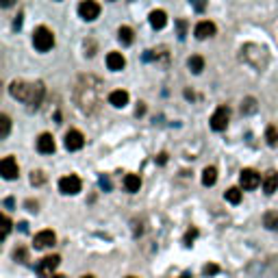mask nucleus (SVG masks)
<instances>
[{"label":"nucleus","instance_id":"29","mask_svg":"<svg viewBox=\"0 0 278 278\" xmlns=\"http://www.w3.org/2000/svg\"><path fill=\"white\" fill-rule=\"evenodd\" d=\"M217 272H220V267L215 265V263H208V265L205 267V274L208 276V274H217Z\"/></svg>","mask_w":278,"mask_h":278},{"label":"nucleus","instance_id":"4","mask_svg":"<svg viewBox=\"0 0 278 278\" xmlns=\"http://www.w3.org/2000/svg\"><path fill=\"white\" fill-rule=\"evenodd\" d=\"M59 263H61V257H59V254H48V257H44L39 263H37V274L41 278L54 276L52 272L59 267Z\"/></svg>","mask_w":278,"mask_h":278},{"label":"nucleus","instance_id":"13","mask_svg":"<svg viewBox=\"0 0 278 278\" xmlns=\"http://www.w3.org/2000/svg\"><path fill=\"white\" fill-rule=\"evenodd\" d=\"M215 24H213L211 20H202L196 24V29H193V35L198 37V39H207V37H213L215 35Z\"/></svg>","mask_w":278,"mask_h":278},{"label":"nucleus","instance_id":"2","mask_svg":"<svg viewBox=\"0 0 278 278\" xmlns=\"http://www.w3.org/2000/svg\"><path fill=\"white\" fill-rule=\"evenodd\" d=\"M9 94L13 96L16 100L20 103H26L31 109H37L44 100V94H46V87L41 81L37 83H26V81H13L9 85Z\"/></svg>","mask_w":278,"mask_h":278},{"label":"nucleus","instance_id":"1","mask_svg":"<svg viewBox=\"0 0 278 278\" xmlns=\"http://www.w3.org/2000/svg\"><path fill=\"white\" fill-rule=\"evenodd\" d=\"M74 100H76L78 109L87 115H94L100 111L104 103V83L98 76L85 74L76 81L74 85Z\"/></svg>","mask_w":278,"mask_h":278},{"label":"nucleus","instance_id":"18","mask_svg":"<svg viewBox=\"0 0 278 278\" xmlns=\"http://www.w3.org/2000/svg\"><path fill=\"white\" fill-rule=\"evenodd\" d=\"M118 39H120V44H122V46H131L133 41H135V33H133L131 26H120Z\"/></svg>","mask_w":278,"mask_h":278},{"label":"nucleus","instance_id":"25","mask_svg":"<svg viewBox=\"0 0 278 278\" xmlns=\"http://www.w3.org/2000/svg\"><path fill=\"white\" fill-rule=\"evenodd\" d=\"M265 139H267V143H270L272 148H276L278 146V128L276 126H270L265 131Z\"/></svg>","mask_w":278,"mask_h":278},{"label":"nucleus","instance_id":"22","mask_svg":"<svg viewBox=\"0 0 278 278\" xmlns=\"http://www.w3.org/2000/svg\"><path fill=\"white\" fill-rule=\"evenodd\" d=\"M263 224L270 230H278V211H267L263 215Z\"/></svg>","mask_w":278,"mask_h":278},{"label":"nucleus","instance_id":"32","mask_svg":"<svg viewBox=\"0 0 278 278\" xmlns=\"http://www.w3.org/2000/svg\"><path fill=\"white\" fill-rule=\"evenodd\" d=\"M168 161V155H159V163H165Z\"/></svg>","mask_w":278,"mask_h":278},{"label":"nucleus","instance_id":"30","mask_svg":"<svg viewBox=\"0 0 278 278\" xmlns=\"http://www.w3.org/2000/svg\"><path fill=\"white\" fill-rule=\"evenodd\" d=\"M13 257H16V259H20V261L24 263V261H26V250H24V248H17L16 252H13Z\"/></svg>","mask_w":278,"mask_h":278},{"label":"nucleus","instance_id":"27","mask_svg":"<svg viewBox=\"0 0 278 278\" xmlns=\"http://www.w3.org/2000/svg\"><path fill=\"white\" fill-rule=\"evenodd\" d=\"M11 220H9V215H2V239L9 237V233H11Z\"/></svg>","mask_w":278,"mask_h":278},{"label":"nucleus","instance_id":"6","mask_svg":"<svg viewBox=\"0 0 278 278\" xmlns=\"http://www.w3.org/2000/svg\"><path fill=\"white\" fill-rule=\"evenodd\" d=\"M228 120H230L228 106H220V109L211 115V128H213V131H217V133L226 131V126H228Z\"/></svg>","mask_w":278,"mask_h":278},{"label":"nucleus","instance_id":"12","mask_svg":"<svg viewBox=\"0 0 278 278\" xmlns=\"http://www.w3.org/2000/svg\"><path fill=\"white\" fill-rule=\"evenodd\" d=\"M54 148H57V143H54L50 133H41V135L37 137V150H39L41 155H52Z\"/></svg>","mask_w":278,"mask_h":278},{"label":"nucleus","instance_id":"35","mask_svg":"<svg viewBox=\"0 0 278 278\" xmlns=\"http://www.w3.org/2000/svg\"><path fill=\"white\" fill-rule=\"evenodd\" d=\"M180 278H191V276H187V274H185V276H180Z\"/></svg>","mask_w":278,"mask_h":278},{"label":"nucleus","instance_id":"26","mask_svg":"<svg viewBox=\"0 0 278 278\" xmlns=\"http://www.w3.org/2000/svg\"><path fill=\"white\" fill-rule=\"evenodd\" d=\"M31 183H33L35 187L44 185V183H46V174L41 172V170H33V172H31Z\"/></svg>","mask_w":278,"mask_h":278},{"label":"nucleus","instance_id":"16","mask_svg":"<svg viewBox=\"0 0 278 278\" xmlns=\"http://www.w3.org/2000/svg\"><path fill=\"white\" fill-rule=\"evenodd\" d=\"M109 104H113L115 109H122V106L128 104V91L124 89H115L109 94Z\"/></svg>","mask_w":278,"mask_h":278},{"label":"nucleus","instance_id":"28","mask_svg":"<svg viewBox=\"0 0 278 278\" xmlns=\"http://www.w3.org/2000/svg\"><path fill=\"white\" fill-rule=\"evenodd\" d=\"M198 237V228H189L187 233H185V245H191V242Z\"/></svg>","mask_w":278,"mask_h":278},{"label":"nucleus","instance_id":"20","mask_svg":"<svg viewBox=\"0 0 278 278\" xmlns=\"http://www.w3.org/2000/svg\"><path fill=\"white\" fill-rule=\"evenodd\" d=\"M217 183V170L215 168H205L202 170V185L205 187H211V185Z\"/></svg>","mask_w":278,"mask_h":278},{"label":"nucleus","instance_id":"34","mask_svg":"<svg viewBox=\"0 0 278 278\" xmlns=\"http://www.w3.org/2000/svg\"><path fill=\"white\" fill-rule=\"evenodd\" d=\"M81 278H96V276H91V274H85V276H81Z\"/></svg>","mask_w":278,"mask_h":278},{"label":"nucleus","instance_id":"10","mask_svg":"<svg viewBox=\"0 0 278 278\" xmlns=\"http://www.w3.org/2000/svg\"><path fill=\"white\" fill-rule=\"evenodd\" d=\"M54 242H57V235L52 230H41V233L35 235L33 245H35V250H46V248H52Z\"/></svg>","mask_w":278,"mask_h":278},{"label":"nucleus","instance_id":"8","mask_svg":"<svg viewBox=\"0 0 278 278\" xmlns=\"http://www.w3.org/2000/svg\"><path fill=\"white\" fill-rule=\"evenodd\" d=\"M0 174H2L4 180H13L17 178V174H20V168H17V161L13 159V156H4L2 161H0Z\"/></svg>","mask_w":278,"mask_h":278},{"label":"nucleus","instance_id":"7","mask_svg":"<svg viewBox=\"0 0 278 278\" xmlns=\"http://www.w3.org/2000/svg\"><path fill=\"white\" fill-rule=\"evenodd\" d=\"M78 16L87 22H94L100 16V4L94 2V0H85V2L78 4Z\"/></svg>","mask_w":278,"mask_h":278},{"label":"nucleus","instance_id":"3","mask_svg":"<svg viewBox=\"0 0 278 278\" xmlns=\"http://www.w3.org/2000/svg\"><path fill=\"white\" fill-rule=\"evenodd\" d=\"M33 46L39 52H48L50 48L54 46V35L50 29H46V26H39V29H35L33 33Z\"/></svg>","mask_w":278,"mask_h":278},{"label":"nucleus","instance_id":"15","mask_svg":"<svg viewBox=\"0 0 278 278\" xmlns=\"http://www.w3.org/2000/svg\"><path fill=\"white\" fill-rule=\"evenodd\" d=\"M124 66H126V59H124L122 52H109V54H106V68H109V70L120 72Z\"/></svg>","mask_w":278,"mask_h":278},{"label":"nucleus","instance_id":"11","mask_svg":"<svg viewBox=\"0 0 278 278\" xmlns=\"http://www.w3.org/2000/svg\"><path fill=\"white\" fill-rule=\"evenodd\" d=\"M239 183H242L243 189H257L259 185H261V176H259L254 170H242V174H239Z\"/></svg>","mask_w":278,"mask_h":278},{"label":"nucleus","instance_id":"36","mask_svg":"<svg viewBox=\"0 0 278 278\" xmlns=\"http://www.w3.org/2000/svg\"><path fill=\"white\" fill-rule=\"evenodd\" d=\"M128 278H137V276H128Z\"/></svg>","mask_w":278,"mask_h":278},{"label":"nucleus","instance_id":"31","mask_svg":"<svg viewBox=\"0 0 278 278\" xmlns=\"http://www.w3.org/2000/svg\"><path fill=\"white\" fill-rule=\"evenodd\" d=\"M143 111H146V106H143V103H139V106H137V115H141Z\"/></svg>","mask_w":278,"mask_h":278},{"label":"nucleus","instance_id":"23","mask_svg":"<svg viewBox=\"0 0 278 278\" xmlns=\"http://www.w3.org/2000/svg\"><path fill=\"white\" fill-rule=\"evenodd\" d=\"M224 198L230 202V205H239V202H242V189H239V187H230V189H226Z\"/></svg>","mask_w":278,"mask_h":278},{"label":"nucleus","instance_id":"5","mask_svg":"<svg viewBox=\"0 0 278 278\" xmlns=\"http://www.w3.org/2000/svg\"><path fill=\"white\" fill-rule=\"evenodd\" d=\"M83 183L81 178H78L76 174H70V176H63L61 180H59V191L66 193V196H76L78 191H81Z\"/></svg>","mask_w":278,"mask_h":278},{"label":"nucleus","instance_id":"9","mask_svg":"<svg viewBox=\"0 0 278 278\" xmlns=\"http://www.w3.org/2000/svg\"><path fill=\"white\" fill-rule=\"evenodd\" d=\"M83 146H85V135H83L81 131L72 128V131H68V133H66V148H68L70 152L81 150Z\"/></svg>","mask_w":278,"mask_h":278},{"label":"nucleus","instance_id":"17","mask_svg":"<svg viewBox=\"0 0 278 278\" xmlns=\"http://www.w3.org/2000/svg\"><path fill=\"white\" fill-rule=\"evenodd\" d=\"M150 24H152V29L161 31L165 24H168V13H165L163 9H155V11L150 13Z\"/></svg>","mask_w":278,"mask_h":278},{"label":"nucleus","instance_id":"24","mask_svg":"<svg viewBox=\"0 0 278 278\" xmlns=\"http://www.w3.org/2000/svg\"><path fill=\"white\" fill-rule=\"evenodd\" d=\"M11 133V118L9 115H0V139H7Z\"/></svg>","mask_w":278,"mask_h":278},{"label":"nucleus","instance_id":"19","mask_svg":"<svg viewBox=\"0 0 278 278\" xmlns=\"http://www.w3.org/2000/svg\"><path fill=\"white\" fill-rule=\"evenodd\" d=\"M124 187H126V191L135 193V191H139V187H141V178H139L137 174H126L124 176Z\"/></svg>","mask_w":278,"mask_h":278},{"label":"nucleus","instance_id":"21","mask_svg":"<svg viewBox=\"0 0 278 278\" xmlns=\"http://www.w3.org/2000/svg\"><path fill=\"white\" fill-rule=\"evenodd\" d=\"M187 66H189V70H191L193 74H200L202 70H205V59H202L200 54H193V57H189Z\"/></svg>","mask_w":278,"mask_h":278},{"label":"nucleus","instance_id":"14","mask_svg":"<svg viewBox=\"0 0 278 278\" xmlns=\"http://www.w3.org/2000/svg\"><path fill=\"white\" fill-rule=\"evenodd\" d=\"M276 189H278V172L270 170V172L263 176V191H265L267 196H272Z\"/></svg>","mask_w":278,"mask_h":278},{"label":"nucleus","instance_id":"33","mask_svg":"<svg viewBox=\"0 0 278 278\" xmlns=\"http://www.w3.org/2000/svg\"><path fill=\"white\" fill-rule=\"evenodd\" d=\"M52 278H68V276H66V274H54Z\"/></svg>","mask_w":278,"mask_h":278}]
</instances>
